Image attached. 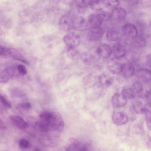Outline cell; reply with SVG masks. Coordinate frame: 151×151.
Wrapping results in <instances>:
<instances>
[{"mask_svg":"<svg viewBox=\"0 0 151 151\" xmlns=\"http://www.w3.org/2000/svg\"><path fill=\"white\" fill-rule=\"evenodd\" d=\"M63 40L68 48H75L79 45L81 42L80 36L74 32H70L66 35Z\"/></svg>","mask_w":151,"mask_h":151,"instance_id":"1","label":"cell"},{"mask_svg":"<svg viewBox=\"0 0 151 151\" xmlns=\"http://www.w3.org/2000/svg\"><path fill=\"white\" fill-rule=\"evenodd\" d=\"M71 143L66 148V151H91L90 145L78 140L72 139Z\"/></svg>","mask_w":151,"mask_h":151,"instance_id":"2","label":"cell"},{"mask_svg":"<svg viewBox=\"0 0 151 151\" xmlns=\"http://www.w3.org/2000/svg\"><path fill=\"white\" fill-rule=\"evenodd\" d=\"M119 59L116 58L111 59L107 63L108 69L112 74H117L121 72L122 63Z\"/></svg>","mask_w":151,"mask_h":151,"instance_id":"3","label":"cell"},{"mask_svg":"<svg viewBox=\"0 0 151 151\" xmlns=\"http://www.w3.org/2000/svg\"><path fill=\"white\" fill-rule=\"evenodd\" d=\"M112 119L114 123L119 126L126 124L128 120L127 114L124 112L119 111H115L113 112Z\"/></svg>","mask_w":151,"mask_h":151,"instance_id":"4","label":"cell"},{"mask_svg":"<svg viewBox=\"0 0 151 151\" xmlns=\"http://www.w3.org/2000/svg\"><path fill=\"white\" fill-rule=\"evenodd\" d=\"M88 27L87 21L81 17H76L73 20V28L78 31H83L86 30Z\"/></svg>","mask_w":151,"mask_h":151,"instance_id":"5","label":"cell"},{"mask_svg":"<svg viewBox=\"0 0 151 151\" xmlns=\"http://www.w3.org/2000/svg\"><path fill=\"white\" fill-rule=\"evenodd\" d=\"M88 33V38L90 40L96 41L101 39L104 32L99 27H92L89 29Z\"/></svg>","mask_w":151,"mask_h":151,"instance_id":"6","label":"cell"},{"mask_svg":"<svg viewBox=\"0 0 151 151\" xmlns=\"http://www.w3.org/2000/svg\"><path fill=\"white\" fill-rule=\"evenodd\" d=\"M122 30L124 34L128 37L133 38L137 36V29L136 26L132 24H125L123 26Z\"/></svg>","mask_w":151,"mask_h":151,"instance_id":"7","label":"cell"},{"mask_svg":"<svg viewBox=\"0 0 151 151\" xmlns=\"http://www.w3.org/2000/svg\"><path fill=\"white\" fill-rule=\"evenodd\" d=\"M73 20L70 17L67 15L62 16L59 20V24L61 29L64 31H68L73 28Z\"/></svg>","mask_w":151,"mask_h":151,"instance_id":"8","label":"cell"},{"mask_svg":"<svg viewBox=\"0 0 151 151\" xmlns=\"http://www.w3.org/2000/svg\"><path fill=\"white\" fill-rule=\"evenodd\" d=\"M111 102L112 105L114 107L120 108L124 106L127 104L126 99L122 94L117 93L112 96Z\"/></svg>","mask_w":151,"mask_h":151,"instance_id":"9","label":"cell"},{"mask_svg":"<svg viewBox=\"0 0 151 151\" xmlns=\"http://www.w3.org/2000/svg\"><path fill=\"white\" fill-rule=\"evenodd\" d=\"M135 72L134 66L130 63L122 64L120 73L122 76L129 78L132 76Z\"/></svg>","mask_w":151,"mask_h":151,"instance_id":"10","label":"cell"},{"mask_svg":"<svg viewBox=\"0 0 151 151\" xmlns=\"http://www.w3.org/2000/svg\"><path fill=\"white\" fill-rule=\"evenodd\" d=\"M136 75L137 77L140 80L145 82H149L151 79L150 71L145 68L138 69L136 72Z\"/></svg>","mask_w":151,"mask_h":151,"instance_id":"11","label":"cell"},{"mask_svg":"<svg viewBox=\"0 0 151 151\" xmlns=\"http://www.w3.org/2000/svg\"><path fill=\"white\" fill-rule=\"evenodd\" d=\"M111 49L109 45L106 44H102L98 47L96 53L100 57L106 58L111 55Z\"/></svg>","mask_w":151,"mask_h":151,"instance_id":"12","label":"cell"},{"mask_svg":"<svg viewBox=\"0 0 151 151\" xmlns=\"http://www.w3.org/2000/svg\"><path fill=\"white\" fill-rule=\"evenodd\" d=\"M112 51L116 58H120L126 54V51L124 46L121 43L118 42L112 47Z\"/></svg>","mask_w":151,"mask_h":151,"instance_id":"13","label":"cell"},{"mask_svg":"<svg viewBox=\"0 0 151 151\" xmlns=\"http://www.w3.org/2000/svg\"><path fill=\"white\" fill-rule=\"evenodd\" d=\"M10 118L15 125L20 129H26L29 127L28 123L19 116L11 115Z\"/></svg>","mask_w":151,"mask_h":151,"instance_id":"14","label":"cell"},{"mask_svg":"<svg viewBox=\"0 0 151 151\" xmlns=\"http://www.w3.org/2000/svg\"><path fill=\"white\" fill-rule=\"evenodd\" d=\"M111 17L116 20H121L124 19L127 15L125 9L121 7H117L112 11Z\"/></svg>","mask_w":151,"mask_h":151,"instance_id":"15","label":"cell"},{"mask_svg":"<svg viewBox=\"0 0 151 151\" xmlns=\"http://www.w3.org/2000/svg\"><path fill=\"white\" fill-rule=\"evenodd\" d=\"M121 35L119 30L117 28L112 27L109 29L106 33V37L109 40L115 41L120 37Z\"/></svg>","mask_w":151,"mask_h":151,"instance_id":"16","label":"cell"},{"mask_svg":"<svg viewBox=\"0 0 151 151\" xmlns=\"http://www.w3.org/2000/svg\"><path fill=\"white\" fill-rule=\"evenodd\" d=\"M99 81L102 86L107 87L111 86L113 82V79L110 75L106 73H103L99 77Z\"/></svg>","mask_w":151,"mask_h":151,"instance_id":"17","label":"cell"},{"mask_svg":"<svg viewBox=\"0 0 151 151\" xmlns=\"http://www.w3.org/2000/svg\"><path fill=\"white\" fill-rule=\"evenodd\" d=\"M88 21L93 27H99L101 24L103 22L98 13L91 14L88 17Z\"/></svg>","mask_w":151,"mask_h":151,"instance_id":"18","label":"cell"},{"mask_svg":"<svg viewBox=\"0 0 151 151\" xmlns=\"http://www.w3.org/2000/svg\"><path fill=\"white\" fill-rule=\"evenodd\" d=\"M132 107L133 110L136 114H141L144 113L145 106L142 101L136 99L133 102Z\"/></svg>","mask_w":151,"mask_h":151,"instance_id":"19","label":"cell"},{"mask_svg":"<svg viewBox=\"0 0 151 151\" xmlns=\"http://www.w3.org/2000/svg\"><path fill=\"white\" fill-rule=\"evenodd\" d=\"M82 62L86 65H91L94 61V58L91 54L88 52L82 53L80 55Z\"/></svg>","mask_w":151,"mask_h":151,"instance_id":"20","label":"cell"},{"mask_svg":"<svg viewBox=\"0 0 151 151\" xmlns=\"http://www.w3.org/2000/svg\"><path fill=\"white\" fill-rule=\"evenodd\" d=\"M9 55L14 59L19 61L26 64H29V63L22 55L17 50L14 49L9 48Z\"/></svg>","mask_w":151,"mask_h":151,"instance_id":"21","label":"cell"},{"mask_svg":"<svg viewBox=\"0 0 151 151\" xmlns=\"http://www.w3.org/2000/svg\"><path fill=\"white\" fill-rule=\"evenodd\" d=\"M122 95L126 99H134L136 94L131 87H125L122 89Z\"/></svg>","mask_w":151,"mask_h":151,"instance_id":"22","label":"cell"},{"mask_svg":"<svg viewBox=\"0 0 151 151\" xmlns=\"http://www.w3.org/2000/svg\"><path fill=\"white\" fill-rule=\"evenodd\" d=\"M90 6L92 10L100 11L105 7L104 0H92Z\"/></svg>","mask_w":151,"mask_h":151,"instance_id":"23","label":"cell"},{"mask_svg":"<svg viewBox=\"0 0 151 151\" xmlns=\"http://www.w3.org/2000/svg\"><path fill=\"white\" fill-rule=\"evenodd\" d=\"M151 103H148L145 106L144 113L145 114V120L147 128L151 130Z\"/></svg>","mask_w":151,"mask_h":151,"instance_id":"24","label":"cell"},{"mask_svg":"<svg viewBox=\"0 0 151 151\" xmlns=\"http://www.w3.org/2000/svg\"><path fill=\"white\" fill-rule=\"evenodd\" d=\"M92 0H76L75 3L79 12H81L90 6Z\"/></svg>","mask_w":151,"mask_h":151,"instance_id":"25","label":"cell"},{"mask_svg":"<svg viewBox=\"0 0 151 151\" xmlns=\"http://www.w3.org/2000/svg\"><path fill=\"white\" fill-rule=\"evenodd\" d=\"M67 54L70 58L73 60L78 59L80 55L79 51L75 48H68Z\"/></svg>","mask_w":151,"mask_h":151,"instance_id":"26","label":"cell"},{"mask_svg":"<svg viewBox=\"0 0 151 151\" xmlns=\"http://www.w3.org/2000/svg\"><path fill=\"white\" fill-rule=\"evenodd\" d=\"M104 3L105 7L112 10L117 7L119 4V1L117 0H104Z\"/></svg>","mask_w":151,"mask_h":151,"instance_id":"27","label":"cell"},{"mask_svg":"<svg viewBox=\"0 0 151 151\" xmlns=\"http://www.w3.org/2000/svg\"><path fill=\"white\" fill-rule=\"evenodd\" d=\"M134 42L137 46L140 47H145L146 45L147 41L146 39L143 36H137L133 38Z\"/></svg>","mask_w":151,"mask_h":151,"instance_id":"28","label":"cell"},{"mask_svg":"<svg viewBox=\"0 0 151 151\" xmlns=\"http://www.w3.org/2000/svg\"><path fill=\"white\" fill-rule=\"evenodd\" d=\"M136 95H140L142 93L143 88L142 84L138 81L134 82L131 87Z\"/></svg>","mask_w":151,"mask_h":151,"instance_id":"29","label":"cell"},{"mask_svg":"<svg viewBox=\"0 0 151 151\" xmlns=\"http://www.w3.org/2000/svg\"><path fill=\"white\" fill-rule=\"evenodd\" d=\"M11 78L8 73L6 68L0 69V83H4L7 82Z\"/></svg>","mask_w":151,"mask_h":151,"instance_id":"30","label":"cell"},{"mask_svg":"<svg viewBox=\"0 0 151 151\" xmlns=\"http://www.w3.org/2000/svg\"><path fill=\"white\" fill-rule=\"evenodd\" d=\"M98 14L102 21H108L111 17V14L105 11H101Z\"/></svg>","mask_w":151,"mask_h":151,"instance_id":"31","label":"cell"},{"mask_svg":"<svg viewBox=\"0 0 151 151\" xmlns=\"http://www.w3.org/2000/svg\"><path fill=\"white\" fill-rule=\"evenodd\" d=\"M19 145L21 148L26 149L30 147V144L28 140L25 139H22L19 142Z\"/></svg>","mask_w":151,"mask_h":151,"instance_id":"32","label":"cell"},{"mask_svg":"<svg viewBox=\"0 0 151 151\" xmlns=\"http://www.w3.org/2000/svg\"><path fill=\"white\" fill-rule=\"evenodd\" d=\"M0 102L4 107L9 108L11 106V104L9 101L4 96L0 93Z\"/></svg>","mask_w":151,"mask_h":151,"instance_id":"33","label":"cell"},{"mask_svg":"<svg viewBox=\"0 0 151 151\" xmlns=\"http://www.w3.org/2000/svg\"><path fill=\"white\" fill-rule=\"evenodd\" d=\"M17 68L18 73L21 75H24L27 73V70L25 67L22 65H18Z\"/></svg>","mask_w":151,"mask_h":151,"instance_id":"34","label":"cell"},{"mask_svg":"<svg viewBox=\"0 0 151 151\" xmlns=\"http://www.w3.org/2000/svg\"><path fill=\"white\" fill-rule=\"evenodd\" d=\"M9 48H7L0 45V56L8 55H9Z\"/></svg>","mask_w":151,"mask_h":151,"instance_id":"35","label":"cell"},{"mask_svg":"<svg viewBox=\"0 0 151 151\" xmlns=\"http://www.w3.org/2000/svg\"><path fill=\"white\" fill-rule=\"evenodd\" d=\"M20 106L22 108L25 110L29 109L31 107L30 103L28 102H23L20 104Z\"/></svg>","mask_w":151,"mask_h":151,"instance_id":"36","label":"cell"},{"mask_svg":"<svg viewBox=\"0 0 151 151\" xmlns=\"http://www.w3.org/2000/svg\"><path fill=\"white\" fill-rule=\"evenodd\" d=\"M0 129L5 130L7 129V127L4 123L0 119Z\"/></svg>","mask_w":151,"mask_h":151,"instance_id":"37","label":"cell"},{"mask_svg":"<svg viewBox=\"0 0 151 151\" xmlns=\"http://www.w3.org/2000/svg\"><path fill=\"white\" fill-rule=\"evenodd\" d=\"M34 151H42L41 150H40V149L38 148H36L35 149Z\"/></svg>","mask_w":151,"mask_h":151,"instance_id":"38","label":"cell"}]
</instances>
